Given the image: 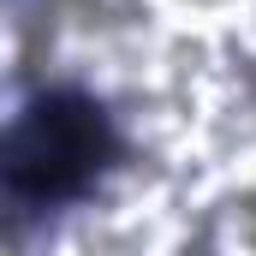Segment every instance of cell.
<instances>
[{
    "mask_svg": "<svg viewBox=\"0 0 256 256\" xmlns=\"http://www.w3.org/2000/svg\"><path fill=\"white\" fill-rule=\"evenodd\" d=\"M114 149L120 143H114L108 114L90 96L54 90L0 131V191L18 202L72 196L114 161Z\"/></svg>",
    "mask_w": 256,
    "mask_h": 256,
    "instance_id": "1",
    "label": "cell"
},
{
    "mask_svg": "<svg viewBox=\"0 0 256 256\" xmlns=\"http://www.w3.org/2000/svg\"><path fill=\"white\" fill-rule=\"evenodd\" d=\"M244 226H250V244H256V202H250V220H244Z\"/></svg>",
    "mask_w": 256,
    "mask_h": 256,
    "instance_id": "2",
    "label": "cell"
}]
</instances>
